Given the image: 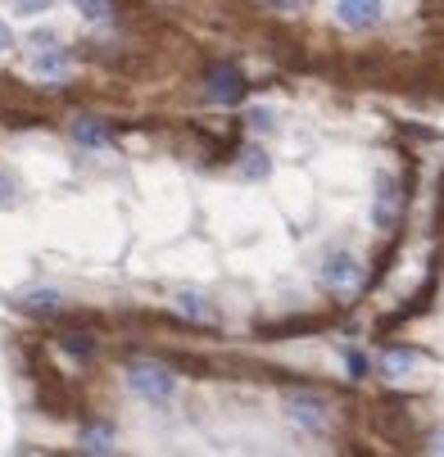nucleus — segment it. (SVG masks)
Here are the masks:
<instances>
[{
    "instance_id": "nucleus-1",
    "label": "nucleus",
    "mask_w": 444,
    "mask_h": 457,
    "mask_svg": "<svg viewBox=\"0 0 444 457\" xmlns=\"http://www.w3.org/2000/svg\"><path fill=\"white\" fill-rule=\"evenodd\" d=\"M127 389L146 403H172L177 395V376L163 362H132L127 367Z\"/></svg>"
},
{
    "instance_id": "nucleus-2",
    "label": "nucleus",
    "mask_w": 444,
    "mask_h": 457,
    "mask_svg": "<svg viewBox=\"0 0 444 457\" xmlns=\"http://www.w3.org/2000/svg\"><path fill=\"white\" fill-rule=\"evenodd\" d=\"M317 281H323L331 295H354L363 286V263H358V253L349 249H336L323 258V268H317Z\"/></svg>"
},
{
    "instance_id": "nucleus-3",
    "label": "nucleus",
    "mask_w": 444,
    "mask_h": 457,
    "mask_svg": "<svg viewBox=\"0 0 444 457\" xmlns=\"http://www.w3.org/2000/svg\"><path fill=\"white\" fill-rule=\"evenodd\" d=\"M286 417L295 426H304L308 435H327L331 430V408L317 399V395H290L286 399Z\"/></svg>"
},
{
    "instance_id": "nucleus-4",
    "label": "nucleus",
    "mask_w": 444,
    "mask_h": 457,
    "mask_svg": "<svg viewBox=\"0 0 444 457\" xmlns=\"http://www.w3.org/2000/svg\"><path fill=\"white\" fill-rule=\"evenodd\" d=\"M32 73L46 87H63V82H69V73H73V63H69V54H63V46H41L32 54Z\"/></svg>"
},
{
    "instance_id": "nucleus-5",
    "label": "nucleus",
    "mask_w": 444,
    "mask_h": 457,
    "mask_svg": "<svg viewBox=\"0 0 444 457\" xmlns=\"http://www.w3.org/2000/svg\"><path fill=\"white\" fill-rule=\"evenodd\" d=\"M172 308H177L186 321H200V326H218V321H222V312L209 303L205 290H186V286L172 290Z\"/></svg>"
},
{
    "instance_id": "nucleus-6",
    "label": "nucleus",
    "mask_w": 444,
    "mask_h": 457,
    "mask_svg": "<svg viewBox=\"0 0 444 457\" xmlns=\"http://www.w3.org/2000/svg\"><path fill=\"white\" fill-rule=\"evenodd\" d=\"M381 14H386V5H381V0H340V5H336V19H340L345 28H354V32L376 28Z\"/></svg>"
},
{
    "instance_id": "nucleus-7",
    "label": "nucleus",
    "mask_w": 444,
    "mask_h": 457,
    "mask_svg": "<svg viewBox=\"0 0 444 457\" xmlns=\"http://www.w3.org/2000/svg\"><path fill=\"white\" fill-rule=\"evenodd\" d=\"M245 96V73L236 69V63H222V69L209 73V100L218 104H236Z\"/></svg>"
},
{
    "instance_id": "nucleus-8",
    "label": "nucleus",
    "mask_w": 444,
    "mask_h": 457,
    "mask_svg": "<svg viewBox=\"0 0 444 457\" xmlns=\"http://www.w3.org/2000/svg\"><path fill=\"white\" fill-rule=\"evenodd\" d=\"M372 218H376V227H390V222L399 218V186H395V177H381V181H376Z\"/></svg>"
},
{
    "instance_id": "nucleus-9",
    "label": "nucleus",
    "mask_w": 444,
    "mask_h": 457,
    "mask_svg": "<svg viewBox=\"0 0 444 457\" xmlns=\"http://www.w3.org/2000/svg\"><path fill=\"white\" fill-rule=\"evenodd\" d=\"M417 362H422V353H413V349H386L376 358V371L386 380H404V376L417 371Z\"/></svg>"
},
{
    "instance_id": "nucleus-10",
    "label": "nucleus",
    "mask_w": 444,
    "mask_h": 457,
    "mask_svg": "<svg viewBox=\"0 0 444 457\" xmlns=\"http://www.w3.org/2000/svg\"><path fill=\"white\" fill-rule=\"evenodd\" d=\"M78 448L91 453V457H105V453H118V435L105 430V426H87V430L78 435Z\"/></svg>"
},
{
    "instance_id": "nucleus-11",
    "label": "nucleus",
    "mask_w": 444,
    "mask_h": 457,
    "mask_svg": "<svg viewBox=\"0 0 444 457\" xmlns=\"http://www.w3.org/2000/svg\"><path fill=\"white\" fill-rule=\"evenodd\" d=\"M73 141L87 145V150H105V145H109V127H105L100 118H78V122H73Z\"/></svg>"
},
{
    "instance_id": "nucleus-12",
    "label": "nucleus",
    "mask_w": 444,
    "mask_h": 457,
    "mask_svg": "<svg viewBox=\"0 0 444 457\" xmlns=\"http://www.w3.org/2000/svg\"><path fill=\"white\" fill-rule=\"evenodd\" d=\"M73 5H78V14L87 23H109L113 19V0H73Z\"/></svg>"
},
{
    "instance_id": "nucleus-13",
    "label": "nucleus",
    "mask_w": 444,
    "mask_h": 457,
    "mask_svg": "<svg viewBox=\"0 0 444 457\" xmlns=\"http://www.w3.org/2000/svg\"><path fill=\"white\" fill-rule=\"evenodd\" d=\"M268 172H272V163H268V154H264V150H245L240 177H268Z\"/></svg>"
},
{
    "instance_id": "nucleus-14",
    "label": "nucleus",
    "mask_w": 444,
    "mask_h": 457,
    "mask_svg": "<svg viewBox=\"0 0 444 457\" xmlns=\"http://www.w3.org/2000/svg\"><path fill=\"white\" fill-rule=\"evenodd\" d=\"M28 308H37V312H54V308H59V290H50V286L32 290V295H28Z\"/></svg>"
},
{
    "instance_id": "nucleus-15",
    "label": "nucleus",
    "mask_w": 444,
    "mask_h": 457,
    "mask_svg": "<svg viewBox=\"0 0 444 457\" xmlns=\"http://www.w3.org/2000/svg\"><path fill=\"white\" fill-rule=\"evenodd\" d=\"M10 5H14V14H23V19H37V14L54 10V0H10Z\"/></svg>"
},
{
    "instance_id": "nucleus-16",
    "label": "nucleus",
    "mask_w": 444,
    "mask_h": 457,
    "mask_svg": "<svg viewBox=\"0 0 444 457\" xmlns=\"http://www.w3.org/2000/svg\"><path fill=\"white\" fill-rule=\"evenodd\" d=\"M14 200H19V181H14V172L0 168V209H10Z\"/></svg>"
},
{
    "instance_id": "nucleus-17",
    "label": "nucleus",
    "mask_w": 444,
    "mask_h": 457,
    "mask_svg": "<svg viewBox=\"0 0 444 457\" xmlns=\"http://www.w3.org/2000/svg\"><path fill=\"white\" fill-rule=\"evenodd\" d=\"M345 367H349V376H354V380H363V376H367V358H363V353H345Z\"/></svg>"
},
{
    "instance_id": "nucleus-18",
    "label": "nucleus",
    "mask_w": 444,
    "mask_h": 457,
    "mask_svg": "<svg viewBox=\"0 0 444 457\" xmlns=\"http://www.w3.org/2000/svg\"><path fill=\"white\" fill-rule=\"evenodd\" d=\"M264 5H268V10H277V14H290V10H299V5H304V0H264Z\"/></svg>"
},
{
    "instance_id": "nucleus-19",
    "label": "nucleus",
    "mask_w": 444,
    "mask_h": 457,
    "mask_svg": "<svg viewBox=\"0 0 444 457\" xmlns=\"http://www.w3.org/2000/svg\"><path fill=\"white\" fill-rule=\"evenodd\" d=\"M249 122H254V127H264V132H268V127H272V113H268V109H254V113H249Z\"/></svg>"
},
{
    "instance_id": "nucleus-20",
    "label": "nucleus",
    "mask_w": 444,
    "mask_h": 457,
    "mask_svg": "<svg viewBox=\"0 0 444 457\" xmlns=\"http://www.w3.org/2000/svg\"><path fill=\"white\" fill-rule=\"evenodd\" d=\"M10 41H14V37H10V28H5V19H0V50H5Z\"/></svg>"
},
{
    "instance_id": "nucleus-21",
    "label": "nucleus",
    "mask_w": 444,
    "mask_h": 457,
    "mask_svg": "<svg viewBox=\"0 0 444 457\" xmlns=\"http://www.w3.org/2000/svg\"><path fill=\"white\" fill-rule=\"evenodd\" d=\"M431 448H435V453H440V457H444V430H440V435H435V444H431Z\"/></svg>"
}]
</instances>
